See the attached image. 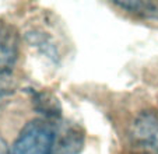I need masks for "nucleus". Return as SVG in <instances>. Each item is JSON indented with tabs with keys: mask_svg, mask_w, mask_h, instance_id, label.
I'll use <instances>...</instances> for the list:
<instances>
[{
	"mask_svg": "<svg viewBox=\"0 0 158 154\" xmlns=\"http://www.w3.org/2000/svg\"><path fill=\"white\" fill-rule=\"evenodd\" d=\"M20 39L13 25L0 21V80L10 79L18 58Z\"/></svg>",
	"mask_w": 158,
	"mask_h": 154,
	"instance_id": "7ed1b4c3",
	"label": "nucleus"
},
{
	"mask_svg": "<svg viewBox=\"0 0 158 154\" xmlns=\"http://www.w3.org/2000/svg\"><path fill=\"white\" fill-rule=\"evenodd\" d=\"M115 6L140 18H158V3L148 0H115Z\"/></svg>",
	"mask_w": 158,
	"mask_h": 154,
	"instance_id": "20e7f679",
	"label": "nucleus"
},
{
	"mask_svg": "<svg viewBox=\"0 0 158 154\" xmlns=\"http://www.w3.org/2000/svg\"><path fill=\"white\" fill-rule=\"evenodd\" d=\"M0 154H10V150H9V147H7V143H6V140L2 137V135H0Z\"/></svg>",
	"mask_w": 158,
	"mask_h": 154,
	"instance_id": "39448f33",
	"label": "nucleus"
},
{
	"mask_svg": "<svg viewBox=\"0 0 158 154\" xmlns=\"http://www.w3.org/2000/svg\"><path fill=\"white\" fill-rule=\"evenodd\" d=\"M83 132L74 123L56 116L28 122L11 146L10 154H78Z\"/></svg>",
	"mask_w": 158,
	"mask_h": 154,
	"instance_id": "f257e3e1",
	"label": "nucleus"
},
{
	"mask_svg": "<svg viewBox=\"0 0 158 154\" xmlns=\"http://www.w3.org/2000/svg\"><path fill=\"white\" fill-rule=\"evenodd\" d=\"M131 139L147 154H158V111H144L134 119Z\"/></svg>",
	"mask_w": 158,
	"mask_h": 154,
	"instance_id": "f03ea898",
	"label": "nucleus"
}]
</instances>
